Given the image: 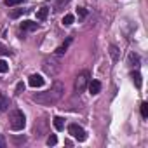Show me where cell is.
Returning <instances> with one entry per match:
<instances>
[{
	"instance_id": "15",
	"label": "cell",
	"mask_w": 148,
	"mask_h": 148,
	"mask_svg": "<svg viewBox=\"0 0 148 148\" xmlns=\"http://www.w3.org/2000/svg\"><path fill=\"white\" fill-rule=\"evenodd\" d=\"M56 143H58V138H56L54 134H51V136L47 138V145H49V146H52V145H56Z\"/></svg>"
},
{
	"instance_id": "8",
	"label": "cell",
	"mask_w": 148,
	"mask_h": 148,
	"mask_svg": "<svg viewBox=\"0 0 148 148\" xmlns=\"http://www.w3.org/2000/svg\"><path fill=\"white\" fill-rule=\"evenodd\" d=\"M131 79H132L134 86L139 89V87H141V75H139V71H132V73H131Z\"/></svg>"
},
{
	"instance_id": "12",
	"label": "cell",
	"mask_w": 148,
	"mask_h": 148,
	"mask_svg": "<svg viewBox=\"0 0 148 148\" xmlns=\"http://www.w3.org/2000/svg\"><path fill=\"white\" fill-rule=\"evenodd\" d=\"M73 19H75V18H73L71 14H66V16L63 18V25H64V26H70V25L73 23Z\"/></svg>"
},
{
	"instance_id": "20",
	"label": "cell",
	"mask_w": 148,
	"mask_h": 148,
	"mask_svg": "<svg viewBox=\"0 0 148 148\" xmlns=\"http://www.w3.org/2000/svg\"><path fill=\"white\" fill-rule=\"evenodd\" d=\"M23 89H25V84H23V82H19V84L16 86V92H21Z\"/></svg>"
},
{
	"instance_id": "5",
	"label": "cell",
	"mask_w": 148,
	"mask_h": 148,
	"mask_svg": "<svg viewBox=\"0 0 148 148\" xmlns=\"http://www.w3.org/2000/svg\"><path fill=\"white\" fill-rule=\"evenodd\" d=\"M19 28L25 30V32H35V30L38 28V25L33 23V21H28V19H26V21H23V23L19 25Z\"/></svg>"
},
{
	"instance_id": "19",
	"label": "cell",
	"mask_w": 148,
	"mask_h": 148,
	"mask_svg": "<svg viewBox=\"0 0 148 148\" xmlns=\"http://www.w3.org/2000/svg\"><path fill=\"white\" fill-rule=\"evenodd\" d=\"M21 14H23V9H16V11H12V12H11V16H12V18H18V16H21Z\"/></svg>"
},
{
	"instance_id": "17",
	"label": "cell",
	"mask_w": 148,
	"mask_h": 148,
	"mask_svg": "<svg viewBox=\"0 0 148 148\" xmlns=\"http://www.w3.org/2000/svg\"><path fill=\"white\" fill-rule=\"evenodd\" d=\"M77 14H79V18H86V16H87V11L82 9V7H79V9H77Z\"/></svg>"
},
{
	"instance_id": "11",
	"label": "cell",
	"mask_w": 148,
	"mask_h": 148,
	"mask_svg": "<svg viewBox=\"0 0 148 148\" xmlns=\"http://www.w3.org/2000/svg\"><path fill=\"white\" fill-rule=\"evenodd\" d=\"M54 127H56L58 131H61V129L64 127V120H63L61 117H54Z\"/></svg>"
},
{
	"instance_id": "18",
	"label": "cell",
	"mask_w": 148,
	"mask_h": 148,
	"mask_svg": "<svg viewBox=\"0 0 148 148\" xmlns=\"http://www.w3.org/2000/svg\"><path fill=\"white\" fill-rule=\"evenodd\" d=\"M70 2V0H58V4H56V9H61L63 5H66Z\"/></svg>"
},
{
	"instance_id": "14",
	"label": "cell",
	"mask_w": 148,
	"mask_h": 148,
	"mask_svg": "<svg viewBox=\"0 0 148 148\" xmlns=\"http://www.w3.org/2000/svg\"><path fill=\"white\" fill-rule=\"evenodd\" d=\"M9 70V64L4 61V59H0V73H5Z\"/></svg>"
},
{
	"instance_id": "13",
	"label": "cell",
	"mask_w": 148,
	"mask_h": 148,
	"mask_svg": "<svg viewBox=\"0 0 148 148\" xmlns=\"http://www.w3.org/2000/svg\"><path fill=\"white\" fill-rule=\"evenodd\" d=\"M141 117L143 119L148 117V103H141Z\"/></svg>"
},
{
	"instance_id": "22",
	"label": "cell",
	"mask_w": 148,
	"mask_h": 148,
	"mask_svg": "<svg viewBox=\"0 0 148 148\" xmlns=\"http://www.w3.org/2000/svg\"><path fill=\"white\" fill-rule=\"evenodd\" d=\"M4 145H5V143H4V139H2V138H0V148H2Z\"/></svg>"
},
{
	"instance_id": "21",
	"label": "cell",
	"mask_w": 148,
	"mask_h": 148,
	"mask_svg": "<svg viewBox=\"0 0 148 148\" xmlns=\"http://www.w3.org/2000/svg\"><path fill=\"white\" fill-rule=\"evenodd\" d=\"M112 54H113V59H117V52H115V47H112Z\"/></svg>"
},
{
	"instance_id": "10",
	"label": "cell",
	"mask_w": 148,
	"mask_h": 148,
	"mask_svg": "<svg viewBox=\"0 0 148 148\" xmlns=\"http://www.w3.org/2000/svg\"><path fill=\"white\" fill-rule=\"evenodd\" d=\"M47 14H49V9H47V7H42V9H38V11H37V19H40V21H42V19H45V18H47Z\"/></svg>"
},
{
	"instance_id": "3",
	"label": "cell",
	"mask_w": 148,
	"mask_h": 148,
	"mask_svg": "<svg viewBox=\"0 0 148 148\" xmlns=\"http://www.w3.org/2000/svg\"><path fill=\"white\" fill-rule=\"evenodd\" d=\"M68 132L75 138V139H79V141H86V131L80 127V125H77V124H71L70 127H68Z\"/></svg>"
},
{
	"instance_id": "16",
	"label": "cell",
	"mask_w": 148,
	"mask_h": 148,
	"mask_svg": "<svg viewBox=\"0 0 148 148\" xmlns=\"http://www.w3.org/2000/svg\"><path fill=\"white\" fill-rule=\"evenodd\" d=\"M5 2V5H9V7H12V5H18V4H21L23 0H4Z\"/></svg>"
},
{
	"instance_id": "7",
	"label": "cell",
	"mask_w": 148,
	"mask_h": 148,
	"mask_svg": "<svg viewBox=\"0 0 148 148\" xmlns=\"http://www.w3.org/2000/svg\"><path fill=\"white\" fill-rule=\"evenodd\" d=\"M70 44H71V38H66V42H64V44H63V45H59V47H58V49H56V54H58V56H61V54H64V52H66V49H68V45H70Z\"/></svg>"
},
{
	"instance_id": "2",
	"label": "cell",
	"mask_w": 148,
	"mask_h": 148,
	"mask_svg": "<svg viewBox=\"0 0 148 148\" xmlns=\"http://www.w3.org/2000/svg\"><path fill=\"white\" fill-rule=\"evenodd\" d=\"M87 84H89V71L79 73V75H77V80H75V89H77L79 92H82V91L87 87Z\"/></svg>"
},
{
	"instance_id": "4",
	"label": "cell",
	"mask_w": 148,
	"mask_h": 148,
	"mask_svg": "<svg viewBox=\"0 0 148 148\" xmlns=\"http://www.w3.org/2000/svg\"><path fill=\"white\" fill-rule=\"evenodd\" d=\"M44 82H45V80H44V77H42V75H32V77H30V80H28V84H30L32 87H42V86H44Z\"/></svg>"
},
{
	"instance_id": "9",
	"label": "cell",
	"mask_w": 148,
	"mask_h": 148,
	"mask_svg": "<svg viewBox=\"0 0 148 148\" xmlns=\"http://www.w3.org/2000/svg\"><path fill=\"white\" fill-rule=\"evenodd\" d=\"M7 106H9V101H7V98H5L4 94H0V113H2V112H5V110H7Z\"/></svg>"
},
{
	"instance_id": "1",
	"label": "cell",
	"mask_w": 148,
	"mask_h": 148,
	"mask_svg": "<svg viewBox=\"0 0 148 148\" xmlns=\"http://www.w3.org/2000/svg\"><path fill=\"white\" fill-rule=\"evenodd\" d=\"M9 124H11V129H12V131H21V129L25 127V124H26V119H25L23 112L14 110V112L11 113V117H9Z\"/></svg>"
},
{
	"instance_id": "6",
	"label": "cell",
	"mask_w": 148,
	"mask_h": 148,
	"mask_svg": "<svg viewBox=\"0 0 148 148\" xmlns=\"http://www.w3.org/2000/svg\"><path fill=\"white\" fill-rule=\"evenodd\" d=\"M87 87H89V92H91V94H98V92L101 91V82H99V80H89Z\"/></svg>"
}]
</instances>
